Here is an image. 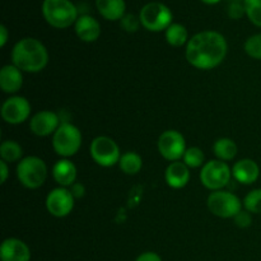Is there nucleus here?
Returning a JSON list of instances; mask_svg holds the SVG:
<instances>
[{
	"mask_svg": "<svg viewBox=\"0 0 261 261\" xmlns=\"http://www.w3.org/2000/svg\"><path fill=\"white\" fill-rule=\"evenodd\" d=\"M228 51L224 36L217 31H203L186 43V60L194 68L211 70L223 63Z\"/></svg>",
	"mask_w": 261,
	"mask_h": 261,
	"instance_id": "f257e3e1",
	"label": "nucleus"
},
{
	"mask_svg": "<svg viewBox=\"0 0 261 261\" xmlns=\"http://www.w3.org/2000/svg\"><path fill=\"white\" fill-rule=\"evenodd\" d=\"M12 61L24 73H40L47 65L48 53L40 40L25 37L13 46Z\"/></svg>",
	"mask_w": 261,
	"mask_h": 261,
	"instance_id": "f03ea898",
	"label": "nucleus"
},
{
	"mask_svg": "<svg viewBox=\"0 0 261 261\" xmlns=\"http://www.w3.org/2000/svg\"><path fill=\"white\" fill-rule=\"evenodd\" d=\"M42 15L51 27L64 30L75 24L79 12L70 0H43Z\"/></svg>",
	"mask_w": 261,
	"mask_h": 261,
	"instance_id": "7ed1b4c3",
	"label": "nucleus"
},
{
	"mask_svg": "<svg viewBox=\"0 0 261 261\" xmlns=\"http://www.w3.org/2000/svg\"><path fill=\"white\" fill-rule=\"evenodd\" d=\"M17 177L24 188L35 190L41 188L47 178V166L45 161L36 155H30L17 166Z\"/></svg>",
	"mask_w": 261,
	"mask_h": 261,
	"instance_id": "20e7f679",
	"label": "nucleus"
},
{
	"mask_svg": "<svg viewBox=\"0 0 261 261\" xmlns=\"http://www.w3.org/2000/svg\"><path fill=\"white\" fill-rule=\"evenodd\" d=\"M139 19L143 27L149 32H162L173 23V14L167 5L152 2L140 9Z\"/></svg>",
	"mask_w": 261,
	"mask_h": 261,
	"instance_id": "39448f33",
	"label": "nucleus"
},
{
	"mask_svg": "<svg viewBox=\"0 0 261 261\" xmlns=\"http://www.w3.org/2000/svg\"><path fill=\"white\" fill-rule=\"evenodd\" d=\"M82 147V133L75 125L63 122L53 135V148L60 157H73Z\"/></svg>",
	"mask_w": 261,
	"mask_h": 261,
	"instance_id": "423d86ee",
	"label": "nucleus"
},
{
	"mask_svg": "<svg viewBox=\"0 0 261 261\" xmlns=\"http://www.w3.org/2000/svg\"><path fill=\"white\" fill-rule=\"evenodd\" d=\"M208 209L219 218H234L244 208V203L231 191H213L208 196Z\"/></svg>",
	"mask_w": 261,
	"mask_h": 261,
	"instance_id": "0eeeda50",
	"label": "nucleus"
},
{
	"mask_svg": "<svg viewBox=\"0 0 261 261\" xmlns=\"http://www.w3.org/2000/svg\"><path fill=\"white\" fill-rule=\"evenodd\" d=\"M232 177V170L226 162L212 160L201 167L200 181L203 186L212 191H218L226 188Z\"/></svg>",
	"mask_w": 261,
	"mask_h": 261,
	"instance_id": "6e6552de",
	"label": "nucleus"
},
{
	"mask_svg": "<svg viewBox=\"0 0 261 261\" xmlns=\"http://www.w3.org/2000/svg\"><path fill=\"white\" fill-rule=\"evenodd\" d=\"M89 152L94 162L102 167H112L117 165L122 155L116 142L109 137L94 138L89 147Z\"/></svg>",
	"mask_w": 261,
	"mask_h": 261,
	"instance_id": "1a4fd4ad",
	"label": "nucleus"
},
{
	"mask_svg": "<svg viewBox=\"0 0 261 261\" xmlns=\"http://www.w3.org/2000/svg\"><path fill=\"white\" fill-rule=\"evenodd\" d=\"M186 142L184 135L177 130H166L158 139V150L165 160L176 162L184 158L186 152Z\"/></svg>",
	"mask_w": 261,
	"mask_h": 261,
	"instance_id": "9d476101",
	"label": "nucleus"
},
{
	"mask_svg": "<svg viewBox=\"0 0 261 261\" xmlns=\"http://www.w3.org/2000/svg\"><path fill=\"white\" fill-rule=\"evenodd\" d=\"M74 196L66 188H56L48 193L46 198V209L51 216L64 218L69 216L74 208Z\"/></svg>",
	"mask_w": 261,
	"mask_h": 261,
	"instance_id": "9b49d317",
	"label": "nucleus"
},
{
	"mask_svg": "<svg viewBox=\"0 0 261 261\" xmlns=\"http://www.w3.org/2000/svg\"><path fill=\"white\" fill-rule=\"evenodd\" d=\"M31 115V105L22 96H13L8 98L2 106V117L10 125H19L24 122Z\"/></svg>",
	"mask_w": 261,
	"mask_h": 261,
	"instance_id": "f8f14e48",
	"label": "nucleus"
},
{
	"mask_svg": "<svg viewBox=\"0 0 261 261\" xmlns=\"http://www.w3.org/2000/svg\"><path fill=\"white\" fill-rule=\"evenodd\" d=\"M60 119L58 114L53 111H40L31 117L30 129L37 137H48L55 134L56 130L60 126Z\"/></svg>",
	"mask_w": 261,
	"mask_h": 261,
	"instance_id": "ddd939ff",
	"label": "nucleus"
},
{
	"mask_svg": "<svg viewBox=\"0 0 261 261\" xmlns=\"http://www.w3.org/2000/svg\"><path fill=\"white\" fill-rule=\"evenodd\" d=\"M0 260L31 261V250L22 240L10 237V239L4 240L0 246Z\"/></svg>",
	"mask_w": 261,
	"mask_h": 261,
	"instance_id": "4468645a",
	"label": "nucleus"
},
{
	"mask_svg": "<svg viewBox=\"0 0 261 261\" xmlns=\"http://www.w3.org/2000/svg\"><path fill=\"white\" fill-rule=\"evenodd\" d=\"M76 36L83 42H94L101 36V24L94 17L89 14L79 15L74 24Z\"/></svg>",
	"mask_w": 261,
	"mask_h": 261,
	"instance_id": "2eb2a0df",
	"label": "nucleus"
},
{
	"mask_svg": "<svg viewBox=\"0 0 261 261\" xmlns=\"http://www.w3.org/2000/svg\"><path fill=\"white\" fill-rule=\"evenodd\" d=\"M232 176L234 180L244 185H251L259 178L260 167L254 160L245 158L234 163L232 167Z\"/></svg>",
	"mask_w": 261,
	"mask_h": 261,
	"instance_id": "dca6fc26",
	"label": "nucleus"
},
{
	"mask_svg": "<svg viewBox=\"0 0 261 261\" xmlns=\"http://www.w3.org/2000/svg\"><path fill=\"white\" fill-rule=\"evenodd\" d=\"M23 71L9 64L0 70V88L5 93H17L23 86Z\"/></svg>",
	"mask_w": 261,
	"mask_h": 261,
	"instance_id": "f3484780",
	"label": "nucleus"
},
{
	"mask_svg": "<svg viewBox=\"0 0 261 261\" xmlns=\"http://www.w3.org/2000/svg\"><path fill=\"white\" fill-rule=\"evenodd\" d=\"M166 182L172 189H182L190 181V171L189 167L181 161L171 162L166 168Z\"/></svg>",
	"mask_w": 261,
	"mask_h": 261,
	"instance_id": "a211bd4d",
	"label": "nucleus"
},
{
	"mask_svg": "<svg viewBox=\"0 0 261 261\" xmlns=\"http://www.w3.org/2000/svg\"><path fill=\"white\" fill-rule=\"evenodd\" d=\"M53 177L60 188H68L75 184L76 167L68 158L58 161L53 167Z\"/></svg>",
	"mask_w": 261,
	"mask_h": 261,
	"instance_id": "6ab92c4d",
	"label": "nucleus"
},
{
	"mask_svg": "<svg viewBox=\"0 0 261 261\" xmlns=\"http://www.w3.org/2000/svg\"><path fill=\"white\" fill-rule=\"evenodd\" d=\"M99 14L107 20H120L126 14L125 0H96Z\"/></svg>",
	"mask_w": 261,
	"mask_h": 261,
	"instance_id": "aec40b11",
	"label": "nucleus"
},
{
	"mask_svg": "<svg viewBox=\"0 0 261 261\" xmlns=\"http://www.w3.org/2000/svg\"><path fill=\"white\" fill-rule=\"evenodd\" d=\"M213 152L216 154L217 160L223 161H232L237 154V145L229 138H221L217 140L213 145Z\"/></svg>",
	"mask_w": 261,
	"mask_h": 261,
	"instance_id": "412c9836",
	"label": "nucleus"
},
{
	"mask_svg": "<svg viewBox=\"0 0 261 261\" xmlns=\"http://www.w3.org/2000/svg\"><path fill=\"white\" fill-rule=\"evenodd\" d=\"M166 41L173 47H181L189 42V33L185 25L180 23H172L166 30Z\"/></svg>",
	"mask_w": 261,
	"mask_h": 261,
	"instance_id": "4be33fe9",
	"label": "nucleus"
},
{
	"mask_svg": "<svg viewBox=\"0 0 261 261\" xmlns=\"http://www.w3.org/2000/svg\"><path fill=\"white\" fill-rule=\"evenodd\" d=\"M120 168L126 175H137L143 167V160L138 153L126 152L121 155L119 162Z\"/></svg>",
	"mask_w": 261,
	"mask_h": 261,
	"instance_id": "5701e85b",
	"label": "nucleus"
},
{
	"mask_svg": "<svg viewBox=\"0 0 261 261\" xmlns=\"http://www.w3.org/2000/svg\"><path fill=\"white\" fill-rule=\"evenodd\" d=\"M23 149L17 142L14 140H4L0 145V157L2 161L7 163L18 162V161L23 160Z\"/></svg>",
	"mask_w": 261,
	"mask_h": 261,
	"instance_id": "b1692460",
	"label": "nucleus"
},
{
	"mask_svg": "<svg viewBox=\"0 0 261 261\" xmlns=\"http://www.w3.org/2000/svg\"><path fill=\"white\" fill-rule=\"evenodd\" d=\"M204 161H205V155H204V152L199 147L188 148L185 154H184V163L189 168L203 167L205 165Z\"/></svg>",
	"mask_w": 261,
	"mask_h": 261,
	"instance_id": "393cba45",
	"label": "nucleus"
},
{
	"mask_svg": "<svg viewBox=\"0 0 261 261\" xmlns=\"http://www.w3.org/2000/svg\"><path fill=\"white\" fill-rule=\"evenodd\" d=\"M244 206L247 212L251 214L261 213V189H255L250 191L244 199Z\"/></svg>",
	"mask_w": 261,
	"mask_h": 261,
	"instance_id": "a878e982",
	"label": "nucleus"
},
{
	"mask_svg": "<svg viewBox=\"0 0 261 261\" xmlns=\"http://www.w3.org/2000/svg\"><path fill=\"white\" fill-rule=\"evenodd\" d=\"M244 4L250 22L261 27V0H245Z\"/></svg>",
	"mask_w": 261,
	"mask_h": 261,
	"instance_id": "bb28decb",
	"label": "nucleus"
},
{
	"mask_svg": "<svg viewBox=\"0 0 261 261\" xmlns=\"http://www.w3.org/2000/svg\"><path fill=\"white\" fill-rule=\"evenodd\" d=\"M245 53L252 59L261 60V33L251 36L245 42Z\"/></svg>",
	"mask_w": 261,
	"mask_h": 261,
	"instance_id": "cd10ccee",
	"label": "nucleus"
},
{
	"mask_svg": "<svg viewBox=\"0 0 261 261\" xmlns=\"http://www.w3.org/2000/svg\"><path fill=\"white\" fill-rule=\"evenodd\" d=\"M142 25L139 19V15H134V14H125L124 17L120 19V27L127 33H134L139 30V27Z\"/></svg>",
	"mask_w": 261,
	"mask_h": 261,
	"instance_id": "c85d7f7f",
	"label": "nucleus"
},
{
	"mask_svg": "<svg viewBox=\"0 0 261 261\" xmlns=\"http://www.w3.org/2000/svg\"><path fill=\"white\" fill-rule=\"evenodd\" d=\"M233 221L234 224H236L237 227H240V228H247V227H250L252 224V216L250 212L246 211V209H245V211L242 209V211L234 217Z\"/></svg>",
	"mask_w": 261,
	"mask_h": 261,
	"instance_id": "c756f323",
	"label": "nucleus"
},
{
	"mask_svg": "<svg viewBox=\"0 0 261 261\" xmlns=\"http://www.w3.org/2000/svg\"><path fill=\"white\" fill-rule=\"evenodd\" d=\"M246 14L244 3H229L228 5V17L232 19H241Z\"/></svg>",
	"mask_w": 261,
	"mask_h": 261,
	"instance_id": "7c9ffc66",
	"label": "nucleus"
},
{
	"mask_svg": "<svg viewBox=\"0 0 261 261\" xmlns=\"http://www.w3.org/2000/svg\"><path fill=\"white\" fill-rule=\"evenodd\" d=\"M70 191L73 194L74 199H81L83 198L84 194H86V188H84L83 184L75 182L74 185L70 186Z\"/></svg>",
	"mask_w": 261,
	"mask_h": 261,
	"instance_id": "2f4dec72",
	"label": "nucleus"
},
{
	"mask_svg": "<svg viewBox=\"0 0 261 261\" xmlns=\"http://www.w3.org/2000/svg\"><path fill=\"white\" fill-rule=\"evenodd\" d=\"M135 261H162V259H161L160 255L155 254V252L148 251V252H143V254H140L139 256L135 259Z\"/></svg>",
	"mask_w": 261,
	"mask_h": 261,
	"instance_id": "473e14b6",
	"label": "nucleus"
},
{
	"mask_svg": "<svg viewBox=\"0 0 261 261\" xmlns=\"http://www.w3.org/2000/svg\"><path fill=\"white\" fill-rule=\"evenodd\" d=\"M8 38H9V32H8V28L4 24L0 25V46L4 47L8 42Z\"/></svg>",
	"mask_w": 261,
	"mask_h": 261,
	"instance_id": "72a5a7b5",
	"label": "nucleus"
},
{
	"mask_svg": "<svg viewBox=\"0 0 261 261\" xmlns=\"http://www.w3.org/2000/svg\"><path fill=\"white\" fill-rule=\"evenodd\" d=\"M0 176H2V184L7 181L8 176H9V168H8V163L2 161L0 162Z\"/></svg>",
	"mask_w": 261,
	"mask_h": 261,
	"instance_id": "f704fd0d",
	"label": "nucleus"
},
{
	"mask_svg": "<svg viewBox=\"0 0 261 261\" xmlns=\"http://www.w3.org/2000/svg\"><path fill=\"white\" fill-rule=\"evenodd\" d=\"M200 2H203L204 4L206 5H214V4H218L221 0H200Z\"/></svg>",
	"mask_w": 261,
	"mask_h": 261,
	"instance_id": "c9c22d12",
	"label": "nucleus"
},
{
	"mask_svg": "<svg viewBox=\"0 0 261 261\" xmlns=\"http://www.w3.org/2000/svg\"><path fill=\"white\" fill-rule=\"evenodd\" d=\"M245 0H231V3H244Z\"/></svg>",
	"mask_w": 261,
	"mask_h": 261,
	"instance_id": "e433bc0d",
	"label": "nucleus"
}]
</instances>
